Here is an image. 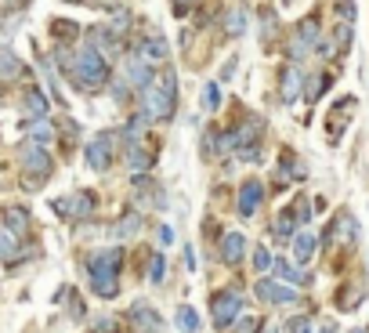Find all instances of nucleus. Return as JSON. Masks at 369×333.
<instances>
[{
	"label": "nucleus",
	"mask_w": 369,
	"mask_h": 333,
	"mask_svg": "<svg viewBox=\"0 0 369 333\" xmlns=\"http://www.w3.org/2000/svg\"><path fill=\"white\" fill-rule=\"evenodd\" d=\"M51 29H55V36H58V40H73V36L80 33L73 22H62V18H58V22H51Z\"/></svg>",
	"instance_id": "nucleus-32"
},
{
	"label": "nucleus",
	"mask_w": 369,
	"mask_h": 333,
	"mask_svg": "<svg viewBox=\"0 0 369 333\" xmlns=\"http://www.w3.org/2000/svg\"><path fill=\"white\" fill-rule=\"evenodd\" d=\"M297 33H301V44L294 47L297 55H304V51H311L315 44H319V22H315V18H304Z\"/></svg>",
	"instance_id": "nucleus-16"
},
{
	"label": "nucleus",
	"mask_w": 369,
	"mask_h": 333,
	"mask_svg": "<svg viewBox=\"0 0 369 333\" xmlns=\"http://www.w3.org/2000/svg\"><path fill=\"white\" fill-rule=\"evenodd\" d=\"M134 232H142V214H123L116 225H112V236L116 239H131Z\"/></svg>",
	"instance_id": "nucleus-18"
},
{
	"label": "nucleus",
	"mask_w": 369,
	"mask_h": 333,
	"mask_svg": "<svg viewBox=\"0 0 369 333\" xmlns=\"http://www.w3.org/2000/svg\"><path fill=\"white\" fill-rule=\"evenodd\" d=\"M366 275H369V268H366Z\"/></svg>",
	"instance_id": "nucleus-47"
},
{
	"label": "nucleus",
	"mask_w": 369,
	"mask_h": 333,
	"mask_svg": "<svg viewBox=\"0 0 369 333\" xmlns=\"http://www.w3.org/2000/svg\"><path fill=\"white\" fill-rule=\"evenodd\" d=\"M286 330H294V333H308V319H304V315L290 319V323H286Z\"/></svg>",
	"instance_id": "nucleus-38"
},
{
	"label": "nucleus",
	"mask_w": 369,
	"mask_h": 333,
	"mask_svg": "<svg viewBox=\"0 0 369 333\" xmlns=\"http://www.w3.org/2000/svg\"><path fill=\"white\" fill-rule=\"evenodd\" d=\"M22 166H25V182H22V188H40L44 182H47V174L55 171V163H51V156L40 149V145H25L22 149Z\"/></svg>",
	"instance_id": "nucleus-3"
},
{
	"label": "nucleus",
	"mask_w": 369,
	"mask_h": 333,
	"mask_svg": "<svg viewBox=\"0 0 369 333\" xmlns=\"http://www.w3.org/2000/svg\"><path fill=\"white\" fill-rule=\"evenodd\" d=\"M326 87H329V76H319V80H311V84H308V98H311V101H315V98H322Z\"/></svg>",
	"instance_id": "nucleus-34"
},
{
	"label": "nucleus",
	"mask_w": 369,
	"mask_h": 333,
	"mask_svg": "<svg viewBox=\"0 0 369 333\" xmlns=\"http://www.w3.org/2000/svg\"><path fill=\"white\" fill-rule=\"evenodd\" d=\"M127 166H131L134 174L149 171V166H152V152L142 149V145H131V149H127Z\"/></svg>",
	"instance_id": "nucleus-19"
},
{
	"label": "nucleus",
	"mask_w": 369,
	"mask_h": 333,
	"mask_svg": "<svg viewBox=\"0 0 369 333\" xmlns=\"http://www.w3.org/2000/svg\"><path fill=\"white\" fill-rule=\"evenodd\" d=\"M94 192H76V196L55 199V214L58 217H91L94 214Z\"/></svg>",
	"instance_id": "nucleus-6"
},
{
	"label": "nucleus",
	"mask_w": 369,
	"mask_h": 333,
	"mask_svg": "<svg viewBox=\"0 0 369 333\" xmlns=\"http://www.w3.org/2000/svg\"><path fill=\"white\" fill-rule=\"evenodd\" d=\"M203 91H207V109H218V106H221V91H218V84H207Z\"/></svg>",
	"instance_id": "nucleus-35"
},
{
	"label": "nucleus",
	"mask_w": 369,
	"mask_h": 333,
	"mask_svg": "<svg viewBox=\"0 0 369 333\" xmlns=\"http://www.w3.org/2000/svg\"><path fill=\"white\" fill-rule=\"evenodd\" d=\"M127 76H131L134 87H145V91L152 87V66H145L142 58H131V62H127Z\"/></svg>",
	"instance_id": "nucleus-15"
},
{
	"label": "nucleus",
	"mask_w": 369,
	"mask_h": 333,
	"mask_svg": "<svg viewBox=\"0 0 369 333\" xmlns=\"http://www.w3.org/2000/svg\"><path fill=\"white\" fill-rule=\"evenodd\" d=\"M174 73H163L160 80H152V87L145 91V112L152 120H167L170 112H174Z\"/></svg>",
	"instance_id": "nucleus-2"
},
{
	"label": "nucleus",
	"mask_w": 369,
	"mask_h": 333,
	"mask_svg": "<svg viewBox=\"0 0 369 333\" xmlns=\"http://www.w3.org/2000/svg\"><path fill=\"white\" fill-rule=\"evenodd\" d=\"M225 29L232 33V36H243V33H246V11H243V8H236L232 15L225 18Z\"/></svg>",
	"instance_id": "nucleus-25"
},
{
	"label": "nucleus",
	"mask_w": 369,
	"mask_h": 333,
	"mask_svg": "<svg viewBox=\"0 0 369 333\" xmlns=\"http://www.w3.org/2000/svg\"><path fill=\"white\" fill-rule=\"evenodd\" d=\"M94 293H98V297H116V293H120V286H116V279H98V283H94Z\"/></svg>",
	"instance_id": "nucleus-31"
},
{
	"label": "nucleus",
	"mask_w": 369,
	"mask_h": 333,
	"mask_svg": "<svg viewBox=\"0 0 369 333\" xmlns=\"http://www.w3.org/2000/svg\"><path fill=\"white\" fill-rule=\"evenodd\" d=\"M160 243H174V228H170V225L160 228Z\"/></svg>",
	"instance_id": "nucleus-41"
},
{
	"label": "nucleus",
	"mask_w": 369,
	"mask_h": 333,
	"mask_svg": "<svg viewBox=\"0 0 369 333\" xmlns=\"http://www.w3.org/2000/svg\"><path fill=\"white\" fill-rule=\"evenodd\" d=\"M91 333H120V323L116 319H98V323L91 326Z\"/></svg>",
	"instance_id": "nucleus-33"
},
{
	"label": "nucleus",
	"mask_w": 369,
	"mask_h": 333,
	"mask_svg": "<svg viewBox=\"0 0 369 333\" xmlns=\"http://www.w3.org/2000/svg\"><path fill=\"white\" fill-rule=\"evenodd\" d=\"M275 272H279V283L294 286V283H304V272L297 264H286V261H275Z\"/></svg>",
	"instance_id": "nucleus-22"
},
{
	"label": "nucleus",
	"mask_w": 369,
	"mask_h": 333,
	"mask_svg": "<svg viewBox=\"0 0 369 333\" xmlns=\"http://www.w3.org/2000/svg\"><path fill=\"white\" fill-rule=\"evenodd\" d=\"M22 106H25V112H29L33 120H44L47 116V98L40 95V87H29L25 98H22Z\"/></svg>",
	"instance_id": "nucleus-14"
},
{
	"label": "nucleus",
	"mask_w": 369,
	"mask_h": 333,
	"mask_svg": "<svg viewBox=\"0 0 369 333\" xmlns=\"http://www.w3.org/2000/svg\"><path fill=\"white\" fill-rule=\"evenodd\" d=\"M73 80L80 84V87H98V84H105V76H109V66H105V58L98 55V47H80V55L73 58Z\"/></svg>",
	"instance_id": "nucleus-1"
},
{
	"label": "nucleus",
	"mask_w": 369,
	"mask_h": 333,
	"mask_svg": "<svg viewBox=\"0 0 369 333\" xmlns=\"http://www.w3.org/2000/svg\"><path fill=\"white\" fill-rule=\"evenodd\" d=\"M192 4H196V0H174V15H188Z\"/></svg>",
	"instance_id": "nucleus-39"
},
{
	"label": "nucleus",
	"mask_w": 369,
	"mask_h": 333,
	"mask_svg": "<svg viewBox=\"0 0 369 333\" xmlns=\"http://www.w3.org/2000/svg\"><path fill=\"white\" fill-rule=\"evenodd\" d=\"M322 333H337V326H333V323H326V326H322Z\"/></svg>",
	"instance_id": "nucleus-42"
},
{
	"label": "nucleus",
	"mask_w": 369,
	"mask_h": 333,
	"mask_svg": "<svg viewBox=\"0 0 369 333\" xmlns=\"http://www.w3.org/2000/svg\"><path fill=\"white\" fill-rule=\"evenodd\" d=\"M163 264H167V261L156 254V258H152V264H149V279H152V283H160V279H163Z\"/></svg>",
	"instance_id": "nucleus-36"
},
{
	"label": "nucleus",
	"mask_w": 369,
	"mask_h": 333,
	"mask_svg": "<svg viewBox=\"0 0 369 333\" xmlns=\"http://www.w3.org/2000/svg\"><path fill=\"white\" fill-rule=\"evenodd\" d=\"M66 4H80V0H66Z\"/></svg>",
	"instance_id": "nucleus-43"
},
{
	"label": "nucleus",
	"mask_w": 369,
	"mask_h": 333,
	"mask_svg": "<svg viewBox=\"0 0 369 333\" xmlns=\"http://www.w3.org/2000/svg\"><path fill=\"white\" fill-rule=\"evenodd\" d=\"M131 319H134V326H138V333H160V315L149 308V304H131Z\"/></svg>",
	"instance_id": "nucleus-12"
},
{
	"label": "nucleus",
	"mask_w": 369,
	"mask_h": 333,
	"mask_svg": "<svg viewBox=\"0 0 369 333\" xmlns=\"http://www.w3.org/2000/svg\"><path fill=\"white\" fill-rule=\"evenodd\" d=\"M297 95H301V73L290 69V73L283 76V101H294Z\"/></svg>",
	"instance_id": "nucleus-24"
},
{
	"label": "nucleus",
	"mask_w": 369,
	"mask_h": 333,
	"mask_svg": "<svg viewBox=\"0 0 369 333\" xmlns=\"http://www.w3.org/2000/svg\"><path fill=\"white\" fill-rule=\"evenodd\" d=\"M4 225H8V232L25 236L29 232V210L25 207H4Z\"/></svg>",
	"instance_id": "nucleus-13"
},
{
	"label": "nucleus",
	"mask_w": 369,
	"mask_h": 333,
	"mask_svg": "<svg viewBox=\"0 0 369 333\" xmlns=\"http://www.w3.org/2000/svg\"><path fill=\"white\" fill-rule=\"evenodd\" d=\"M261 330V319H243V333H257Z\"/></svg>",
	"instance_id": "nucleus-40"
},
{
	"label": "nucleus",
	"mask_w": 369,
	"mask_h": 333,
	"mask_svg": "<svg viewBox=\"0 0 369 333\" xmlns=\"http://www.w3.org/2000/svg\"><path fill=\"white\" fill-rule=\"evenodd\" d=\"M337 239H344V243H355V217L351 214H340L337 217Z\"/></svg>",
	"instance_id": "nucleus-28"
},
{
	"label": "nucleus",
	"mask_w": 369,
	"mask_h": 333,
	"mask_svg": "<svg viewBox=\"0 0 369 333\" xmlns=\"http://www.w3.org/2000/svg\"><path fill=\"white\" fill-rule=\"evenodd\" d=\"M294 225H297V210H283L279 214V221H275V232H279V239H294Z\"/></svg>",
	"instance_id": "nucleus-23"
},
{
	"label": "nucleus",
	"mask_w": 369,
	"mask_h": 333,
	"mask_svg": "<svg viewBox=\"0 0 369 333\" xmlns=\"http://www.w3.org/2000/svg\"><path fill=\"white\" fill-rule=\"evenodd\" d=\"M261 199H264V185L257 182V177H246L243 188H239V214L253 217V210L261 207Z\"/></svg>",
	"instance_id": "nucleus-8"
},
{
	"label": "nucleus",
	"mask_w": 369,
	"mask_h": 333,
	"mask_svg": "<svg viewBox=\"0 0 369 333\" xmlns=\"http://www.w3.org/2000/svg\"><path fill=\"white\" fill-rule=\"evenodd\" d=\"M315 247H319V239H315V232H301V236H294V250H297V261H308L311 254H315Z\"/></svg>",
	"instance_id": "nucleus-21"
},
{
	"label": "nucleus",
	"mask_w": 369,
	"mask_h": 333,
	"mask_svg": "<svg viewBox=\"0 0 369 333\" xmlns=\"http://www.w3.org/2000/svg\"><path fill=\"white\" fill-rule=\"evenodd\" d=\"M257 297L268 301V304H290V301H297V293L290 290L286 283H272V279H261V283H257Z\"/></svg>",
	"instance_id": "nucleus-9"
},
{
	"label": "nucleus",
	"mask_w": 369,
	"mask_h": 333,
	"mask_svg": "<svg viewBox=\"0 0 369 333\" xmlns=\"http://www.w3.org/2000/svg\"><path fill=\"white\" fill-rule=\"evenodd\" d=\"M22 73V62L11 47H0V80H15Z\"/></svg>",
	"instance_id": "nucleus-17"
},
{
	"label": "nucleus",
	"mask_w": 369,
	"mask_h": 333,
	"mask_svg": "<svg viewBox=\"0 0 369 333\" xmlns=\"http://www.w3.org/2000/svg\"><path fill=\"white\" fill-rule=\"evenodd\" d=\"M351 333H366V330H351Z\"/></svg>",
	"instance_id": "nucleus-44"
},
{
	"label": "nucleus",
	"mask_w": 369,
	"mask_h": 333,
	"mask_svg": "<svg viewBox=\"0 0 369 333\" xmlns=\"http://www.w3.org/2000/svg\"><path fill=\"white\" fill-rule=\"evenodd\" d=\"M177 330L181 333H199V312L192 308V304H181V308H177Z\"/></svg>",
	"instance_id": "nucleus-20"
},
{
	"label": "nucleus",
	"mask_w": 369,
	"mask_h": 333,
	"mask_svg": "<svg viewBox=\"0 0 369 333\" xmlns=\"http://www.w3.org/2000/svg\"><path fill=\"white\" fill-rule=\"evenodd\" d=\"M18 254V236L15 232H8V228H0V258H15Z\"/></svg>",
	"instance_id": "nucleus-26"
},
{
	"label": "nucleus",
	"mask_w": 369,
	"mask_h": 333,
	"mask_svg": "<svg viewBox=\"0 0 369 333\" xmlns=\"http://www.w3.org/2000/svg\"><path fill=\"white\" fill-rule=\"evenodd\" d=\"M138 58L145 62V66H163L167 62V40L163 36H149V40L138 44Z\"/></svg>",
	"instance_id": "nucleus-10"
},
{
	"label": "nucleus",
	"mask_w": 369,
	"mask_h": 333,
	"mask_svg": "<svg viewBox=\"0 0 369 333\" xmlns=\"http://www.w3.org/2000/svg\"><path fill=\"white\" fill-rule=\"evenodd\" d=\"M29 138L33 142H51V138H55V127H51L47 120H33L29 123Z\"/></svg>",
	"instance_id": "nucleus-27"
},
{
	"label": "nucleus",
	"mask_w": 369,
	"mask_h": 333,
	"mask_svg": "<svg viewBox=\"0 0 369 333\" xmlns=\"http://www.w3.org/2000/svg\"><path fill=\"white\" fill-rule=\"evenodd\" d=\"M84 156H87V163H91L94 171H105V166L112 163V134L101 131L98 138H91L87 149H84Z\"/></svg>",
	"instance_id": "nucleus-7"
},
{
	"label": "nucleus",
	"mask_w": 369,
	"mask_h": 333,
	"mask_svg": "<svg viewBox=\"0 0 369 333\" xmlns=\"http://www.w3.org/2000/svg\"><path fill=\"white\" fill-rule=\"evenodd\" d=\"M268 268H275L268 247H257V250H253V272H268Z\"/></svg>",
	"instance_id": "nucleus-29"
},
{
	"label": "nucleus",
	"mask_w": 369,
	"mask_h": 333,
	"mask_svg": "<svg viewBox=\"0 0 369 333\" xmlns=\"http://www.w3.org/2000/svg\"><path fill=\"white\" fill-rule=\"evenodd\" d=\"M15 4H25V0H15Z\"/></svg>",
	"instance_id": "nucleus-45"
},
{
	"label": "nucleus",
	"mask_w": 369,
	"mask_h": 333,
	"mask_svg": "<svg viewBox=\"0 0 369 333\" xmlns=\"http://www.w3.org/2000/svg\"><path fill=\"white\" fill-rule=\"evenodd\" d=\"M337 15L351 22L355 18V4H351V0H337Z\"/></svg>",
	"instance_id": "nucleus-37"
},
{
	"label": "nucleus",
	"mask_w": 369,
	"mask_h": 333,
	"mask_svg": "<svg viewBox=\"0 0 369 333\" xmlns=\"http://www.w3.org/2000/svg\"><path fill=\"white\" fill-rule=\"evenodd\" d=\"M239 308H243V293H239V290H218V293H214V301H210V315H214V323H218L225 333L232 330V323L239 319Z\"/></svg>",
	"instance_id": "nucleus-4"
},
{
	"label": "nucleus",
	"mask_w": 369,
	"mask_h": 333,
	"mask_svg": "<svg viewBox=\"0 0 369 333\" xmlns=\"http://www.w3.org/2000/svg\"><path fill=\"white\" fill-rule=\"evenodd\" d=\"M145 120H149V112H138V116L127 123V138H131V145H138V134L145 131Z\"/></svg>",
	"instance_id": "nucleus-30"
},
{
	"label": "nucleus",
	"mask_w": 369,
	"mask_h": 333,
	"mask_svg": "<svg viewBox=\"0 0 369 333\" xmlns=\"http://www.w3.org/2000/svg\"><path fill=\"white\" fill-rule=\"evenodd\" d=\"M120 264H123V254H120V250H101V254H91V261H87L91 283H98V279H116Z\"/></svg>",
	"instance_id": "nucleus-5"
},
{
	"label": "nucleus",
	"mask_w": 369,
	"mask_h": 333,
	"mask_svg": "<svg viewBox=\"0 0 369 333\" xmlns=\"http://www.w3.org/2000/svg\"><path fill=\"white\" fill-rule=\"evenodd\" d=\"M243 250H246L243 232H225L221 236V261L225 264H239L243 261Z\"/></svg>",
	"instance_id": "nucleus-11"
},
{
	"label": "nucleus",
	"mask_w": 369,
	"mask_h": 333,
	"mask_svg": "<svg viewBox=\"0 0 369 333\" xmlns=\"http://www.w3.org/2000/svg\"><path fill=\"white\" fill-rule=\"evenodd\" d=\"M228 333H239V330H228Z\"/></svg>",
	"instance_id": "nucleus-46"
}]
</instances>
